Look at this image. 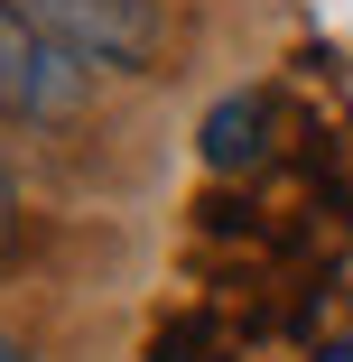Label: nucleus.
I'll return each instance as SVG.
<instances>
[{
  "label": "nucleus",
  "instance_id": "2",
  "mask_svg": "<svg viewBox=\"0 0 353 362\" xmlns=\"http://www.w3.org/2000/svg\"><path fill=\"white\" fill-rule=\"evenodd\" d=\"M37 19L84 65H112V75H149L158 47H168V10L158 0H37Z\"/></svg>",
  "mask_w": 353,
  "mask_h": 362
},
{
  "label": "nucleus",
  "instance_id": "4",
  "mask_svg": "<svg viewBox=\"0 0 353 362\" xmlns=\"http://www.w3.org/2000/svg\"><path fill=\"white\" fill-rule=\"evenodd\" d=\"M10 233H19V195H10V177H0V251H10Z\"/></svg>",
  "mask_w": 353,
  "mask_h": 362
},
{
  "label": "nucleus",
  "instance_id": "3",
  "mask_svg": "<svg viewBox=\"0 0 353 362\" xmlns=\"http://www.w3.org/2000/svg\"><path fill=\"white\" fill-rule=\"evenodd\" d=\"M270 149V93H233L204 112V168H251Z\"/></svg>",
  "mask_w": 353,
  "mask_h": 362
},
{
  "label": "nucleus",
  "instance_id": "5",
  "mask_svg": "<svg viewBox=\"0 0 353 362\" xmlns=\"http://www.w3.org/2000/svg\"><path fill=\"white\" fill-rule=\"evenodd\" d=\"M0 362H28V344H19V334H0Z\"/></svg>",
  "mask_w": 353,
  "mask_h": 362
},
{
  "label": "nucleus",
  "instance_id": "1",
  "mask_svg": "<svg viewBox=\"0 0 353 362\" xmlns=\"http://www.w3.org/2000/svg\"><path fill=\"white\" fill-rule=\"evenodd\" d=\"M84 75H93V65L65 47L37 10L0 0V121H65L84 103Z\"/></svg>",
  "mask_w": 353,
  "mask_h": 362
},
{
  "label": "nucleus",
  "instance_id": "6",
  "mask_svg": "<svg viewBox=\"0 0 353 362\" xmlns=\"http://www.w3.org/2000/svg\"><path fill=\"white\" fill-rule=\"evenodd\" d=\"M325 362H353V344H335V353H325Z\"/></svg>",
  "mask_w": 353,
  "mask_h": 362
}]
</instances>
